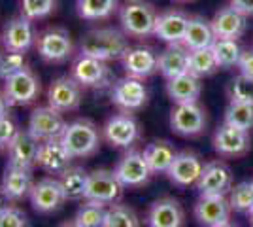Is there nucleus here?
I'll list each match as a JSON object with an SVG mask.
<instances>
[{"mask_svg": "<svg viewBox=\"0 0 253 227\" xmlns=\"http://www.w3.org/2000/svg\"><path fill=\"white\" fill-rule=\"evenodd\" d=\"M217 59L213 55L211 47H202V49H189V72L197 78H208V76L217 72Z\"/></svg>", "mask_w": 253, "mask_h": 227, "instance_id": "nucleus-33", "label": "nucleus"}, {"mask_svg": "<svg viewBox=\"0 0 253 227\" xmlns=\"http://www.w3.org/2000/svg\"><path fill=\"white\" fill-rule=\"evenodd\" d=\"M201 195H227L232 187V171L223 161H210L204 165L197 182Z\"/></svg>", "mask_w": 253, "mask_h": 227, "instance_id": "nucleus-21", "label": "nucleus"}, {"mask_svg": "<svg viewBox=\"0 0 253 227\" xmlns=\"http://www.w3.org/2000/svg\"><path fill=\"white\" fill-rule=\"evenodd\" d=\"M34 184L36 182H34L32 171L17 169V167H6V171L2 174L0 187L10 197L11 203H15V201H23V199L31 197Z\"/></svg>", "mask_w": 253, "mask_h": 227, "instance_id": "nucleus-26", "label": "nucleus"}, {"mask_svg": "<svg viewBox=\"0 0 253 227\" xmlns=\"http://www.w3.org/2000/svg\"><path fill=\"white\" fill-rule=\"evenodd\" d=\"M130 44L128 36L123 31H117L114 27L91 29L80 40V53L95 57L98 61H121V57L128 51Z\"/></svg>", "mask_w": 253, "mask_h": 227, "instance_id": "nucleus-1", "label": "nucleus"}, {"mask_svg": "<svg viewBox=\"0 0 253 227\" xmlns=\"http://www.w3.org/2000/svg\"><path fill=\"white\" fill-rule=\"evenodd\" d=\"M213 55L217 59L219 68H231L238 66V61L242 57V47L238 40H227V38H215V42L211 44Z\"/></svg>", "mask_w": 253, "mask_h": 227, "instance_id": "nucleus-35", "label": "nucleus"}, {"mask_svg": "<svg viewBox=\"0 0 253 227\" xmlns=\"http://www.w3.org/2000/svg\"><path fill=\"white\" fill-rule=\"evenodd\" d=\"M215 42V34L211 29V23L204 19L202 15H193L189 17V25L183 36V45L187 49H202V47H211Z\"/></svg>", "mask_w": 253, "mask_h": 227, "instance_id": "nucleus-30", "label": "nucleus"}, {"mask_svg": "<svg viewBox=\"0 0 253 227\" xmlns=\"http://www.w3.org/2000/svg\"><path fill=\"white\" fill-rule=\"evenodd\" d=\"M106 206L93 201H84V205L76 210L74 222L80 227H104Z\"/></svg>", "mask_w": 253, "mask_h": 227, "instance_id": "nucleus-37", "label": "nucleus"}, {"mask_svg": "<svg viewBox=\"0 0 253 227\" xmlns=\"http://www.w3.org/2000/svg\"><path fill=\"white\" fill-rule=\"evenodd\" d=\"M66 150L70 151V155L74 159L80 157H91L95 155L98 148H100V140H102V133L96 127L95 121L87 118L74 119L66 125L63 136H61Z\"/></svg>", "mask_w": 253, "mask_h": 227, "instance_id": "nucleus-2", "label": "nucleus"}, {"mask_svg": "<svg viewBox=\"0 0 253 227\" xmlns=\"http://www.w3.org/2000/svg\"><path fill=\"white\" fill-rule=\"evenodd\" d=\"M148 227H183L185 226V210L174 197H161L153 201L146 214Z\"/></svg>", "mask_w": 253, "mask_h": 227, "instance_id": "nucleus-17", "label": "nucleus"}, {"mask_svg": "<svg viewBox=\"0 0 253 227\" xmlns=\"http://www.w3.org/2000/svg\"><path fill=\"white\" fill-rule=\"evenodd\" d=\"M121 65H123L126 76H134V78L144 80L159 70V55L148 45L128 47V51L121 57Z\"/></svg>", "mask_w": 253, "mask_h": 227, "instance_id": "nucleus-22", "label": "nucleus"}, {"mask_svg": "<svg viewBox=\"0 0 253 227\" xmlns=\"http://www.w3.org/2000/svg\"><path fill=\"white\" fill-rule=\"evenodd\" d=\"M227 93H229L231 102H248V104H253V80L238 74L236 78L231 80Z\"/></svg>", "mask_w": 253, "mask_h": 227, "instance_id": "nucleus-39", "label": "nucleus"}, {"mask_svg": "<svg viewBox=\"0 0 253 227\" xmlns=\"http://www.w3.org/2000/svg\"><path fill=\"white\" fill-rule=\"evenodd\" d=\"M70 76L84 89H104L112 84V70L104 61L78 53L70 66Z\"/></svg>", "mask_w": 253, "mask_h": 227, "instance_id": "nucleus-6", "label": "nucleus"}, {"mask_svg": "<svg viewBox=\"0 0 253 227\" xmlns=\"http://www.w3.org/2000/svg\"><path fill=\"white\" fill-rule=\"evenodd\" d=\"M66 121L63 118V112L51 108L49 104L38 106L32 110L29 125L27 129L38 142L53 140V138H61L64 129H66Z\"/></svg>", "mask_w": 253, "mask_h": 227, "instance_id": "nucleus-8", "label": "nucleus"}, {"mask_svg": "<svg viewBox=\"0 0 253 227\" xmlns=\"http://www.w3.org/2000/svg\"><path fill=\"white\" fill-rule=\"evenodd\" d=\"M238 68H240V74L253 80V49L242 51V57L238 61Z\"/></svg>", "mask_w": 253, "mask_h": 227, "instance_id": "nucleus-44", "label": "nucleus"}, {"mask_svg": "<svg viewBox=\"0 0 253 227\" xmlns=\"http://www.w3.org/2000/svg\"><path fill=\"white\" fill-rule=\"evenodd\" d=\"M114 173L123 187H142L148 184L149 178L153 176L148 161L144 157V151L138 150H128L126 153H123L121 159L117 161Z\"/></svg>", "mask_w": 253, "mask_h": 227, "instance_id": "nucleus-11", "label": "nucleus"}, {"mask_svg": "<svg viewBox=\"0 0 253 227\" xmlns=\"http://www.w3.org/2000/svg\"><path fill=\"white\" fill-rule=\"evenodd\" d=\"M10 197H8V195L4 193V189H2V187H0V210H4V208H6V206H10Z\"/></svg>", "mask_w": 253, "mask_h": 227, "instance_id": "nucleus-47", "label": "nucleus"}, {"mask_svg": "<svg viewBox=\"0 0 253 227\" xmlns=\"http://www.w3.org/2000/svg\"><path fill=\"white\" fill-rule=\"evenodd\" d=\"M84 87L72 76H59L47 87V104L63 114L76 112L82 104Z\"/></svg>", "mask_w": 253, "mask_h": 227, "instance_id": "nucleus-9", "label": "nucleus"}, {"mask_svg": "<svg viewBox=\"0 0 253 227\" xmlns=\"http://www.w3.org/2000/svg\"><path fill=\"white\" fill-rule=\"evenodd\" d=\"M31 205L38 214H53L61 210L66 203V195L63 191V185L59 178H42L38 180L31 191Z\"/></svg>", "mask_w": 253, "mask_h": 227, "instance_id": "nucleus-14", "label": "nucleus"}, {"mask_svg": "<svg viewBox=\"0 0 253 227\" xmlns=\"http://www.w3.org/2000/svg\"><path fill=\"white\" fill-rule=\"evenodd\" d=\"M112 102L121 112H136L148 102V87L144 80L134 76H125L112 86Z\"/></svg>", "mask_w": 253, "mask_h": 227, "instance_id": "nucleus-10", "label": "nucleus"}, {"mask_svg": "<svg viewBox=\"0 0 253 227\" xmlns=\"http://www.w3.org/2000/svg\"><path fill=\"white\" fill-rule=\"evenodd\" d=\"M40 142L32 136L29 129H17L11 142L8 144V167L32 171L36 167V153Z\"/></svg>", "mask_w": 253, "mask_h": 227, "instance_id": "nucleus-20", "label": "nucleus"}, {"mask_svg": "<svg viewBox=\"0 0 253 227\" xmlns=\"http://www.w3.org/2000/svg\"><path fill=\"white\" fill-rule=\"evenodd\" d=\"M104 227H142V222L134 208L121 203L106 206V220Z\"/></svg>", "mask_w": 253, "mask_h": 227, "instance_id": "nucleus-34", "label": "nucleus"}, {"mask_svg": "<svg viewBox=\"0 0 253 227\" xmlns=\"http://www.w3.org/2000/svg\"><path fill=\"white\" fill-rule=\"evenodd\" d=\"M38 55L45 63L63 65L74 57V42L70 33L63 27H47L42 33L36 34L34 44Z\"/></svg>", "mask_w": 253, "mask_h": 227, "instance_id": "nucleus-4", "label": "nucleus"}, {"mask_svg": "<svg viewBox=\"0 0 253 227\" xmlns=\"http://www.w3.org/2000/svg\"><path fill=\"white\" fill-rule=\"evenodd\" d=\"M178 151L167 140H153L144 148V157L153 174H167Z\"/></svg>", "mask_w": 253, "mask_h": 227, "instance_id": "nucleus-29", "label": "nucleus"}, {"mask_svg": "<svg viewBox=\"0 0 253 227\" xmlns=\"http://www.w3.org/2000/svg\"><path fill=\"white\" fill-rule=\"evenodd\" d=\"M229 203L236 212L250 214L253 210V182H240L229 191Z\"/></svg>", "mask_w": 253, "mask_h": 227, "instance_id": "nucleus-38", "label": "nucleus"}, {"mask_svg": "<svg viewBox=\"0 0 253 227\" xmlns=\"http://www.w3.org/2000/svg\"><path fill=\"white\" fill-rule=\"evenodd\" d=\"M211 29L215 38H227V40H238L248 27V15L232 8L231 4L217 11L211 19Z\"/></svg>", "mask_w": 253, "mask_h": 227, "instance_id": "nucleus-24", "label": "nucleus"}, {"mask_svg": "<svg viewBox=\"0 0 253 227\" xmlns=\"http://www.w3.org/2000/svg\"><path fill=\"white\" fill-rule=\"evenodd\" d=\"M4 97L10 106H31L36 102V98L42 93L40 78L34 74V70L25 66L19 72L11 74L10 78L4 80Z\"/></svg>", "mask_w": 253, "mask_h": 227, "instance_id": "nucleus-5", "label": "nucleus"}, {"mask_svg": "<svg viewBox=\"0 0 253 227\" xmlns=\"http://www.w3.org/2000/svg\"><path fill=\"white\" fill-rule=\"evenodd\" d=\"M231 6L244 15H253V0H231Z\"/></svg>", "mask_w": 253, "mask_h": 227, "instance_id": "nucleus-45", "label": "nucleus"}, {"mask_svg": "<svg viewBox=\"0 0 253 227\" xmlns=\"http://www.w3.org/2000/svg\"><path fill=\"white\" fill-rule=\"evenodd\" d=\"M252 148L250 133L223 123L213 135V150L221 157H242Z\"/></svg>", "mask_w": 253, "mask_h": 227, "instance_id": "nucleus-18", "label": "nucleus"}, {"mask_svg": "<svg viewBox=\"0 0 253 227\" xmlns=\"http://www.w3.org/2000/svg\"><path fill=\"white\" fill-rule=\"evenodd\" d=\"M159 72L167 80L189 72V49L183 44H169L159 53Z\"/></svg>", "mask_w": 253, "mask_h": 227, "instance_id": "nucleus-27", "label": "nucleus"}, {"mask_svg": "<svg viewBox=\"0 0 253 227\" xmlns=\"http://www.w3.org/2000/svg\"><path fill=\"white\" fill-rule=\"evenodd\" d=\"M225 123L250 133L253 129V104L231 102L225 110Z\"/></svg>", "mask_w": 253, "mask_h": 227, "instance_id": "nucleus-36", "label": "nucleus"}, {"mask_svg": "<svg viewBox=\"0 0 253 227\" xmlns=\"http://www.w3.org/2000/svg\"><path fill=\"white\" fill-rule=\"evenodd\" d=\"M2 47L4 49H11V51H19V53H27L32 45L36 44V33L32 21L27 19L25 15H15L10 21L4 25L2 34Z\"/></svg>", "mask_w": 253, "mask_h": 227, "instance_id": "nucleus-16", "label": "nucleus"}, {"mask_svg": "<svg viewBox=\"0 0 253 227\" xmlns=\"http://www.w3.org/2000/svg\"><path fill=\"white\" fill-rule=\"evenodd\" d=\"M189 25V15H185L179 10H169L157 15L155 31L153 36L167 44H179L183 42V36Z\"/></svg>", "mask_w": 253, "mask_h": 227, "instance_id": "nucleus-25", "label": "nucleus"}, {"mask_svg": "<svg viewBox=\"0 0 253 227\" xmlns=\"http://www.w3.org/2000/svg\"><path fill=\"white\" fill-rule=\"evenodd\" d=\"M15 133H17V127H15V123L8 116L0 118V151L8 150V144L11 142Z\"/></svg>", "mask_w": 253, "mask_h": 227, "instance_id": "nucleus-43", "label": "nucleus"}, {"mask_svg": "<svg viewBox=\"0 0 253 227\" xmlns=\"http://www.w3.org/2000/svg\"><path fill=\"white\" fill-rule=\"evenodd\" d=\"M102 138L114 148H130L140 138V125L130 112H121L108 119L102 127Z\"/></svg>", "mask_w": 253, "mask_h": 227, "instance_id": "nucleus-13", "label": "nucleus"}, {"mask_svg": "<svg viewBox=\"0 0 253 227\" xmlns=\"http://www.w3.org/2000/svg\"><path fill=\"white\" fill-rule=\"evenodd\" d=\"M25 53L11 51V49H2L0 51V80H6L11 74L19 72L25 68Z\"/></svg>", "mask_w": 253, "mask_h": 227, "instance_id": "nucleus-41", "label": "nucleus"}, {"mask_svg": "<svg viewBox=\"0 0 253 227\" xmlns=\"http://www.w3.org/2000/svg\"><path fill=\"white\" fill-rule=\"evenodd\" d=\"M157 11L153 4L146 0H126L119 8V23L126 36L130 38H148L155 31Z\"/></svg>", "mask_w": 253, "mask_h": 227, "instance_id": "nucleus-3", "label": "nucleus"}, {"mask_svg": "<svg viewBox=\"0 0 253 227\" xmlns=\"http://www.w3.org/2000/svg\"><path fill=\"white\" fill-rule=\"evenodd\" d=\"M215 227H236V226H232L231 222H225V224H219V226H215Z\"/></svg>", "mask_w": 253, "mask_h": 227, "instance_id": "nucleus-49", "label": "nucleus"}, {"mask_svg": "<svg viewBox=\"0 0 253 227\" xmlns=\"http://www.w3.org/2000/svg\"><path fill=\"white\" fill-rule=\"evenodd\" d=\"M204 169V163L201 161V157L195 151H179L176 155L174 163L170 165L167 176L170 178V182L181 187H187L199 182Z\"/></svg>", "mask_w": 253, "mask_h": 227, "instance_id": "nucleus-23", "label": "nucleus"}, {"mask_svg": "<svg viewBox=\"0 0 253 227\" xmlns=\"http://www.w3.org/2000/svg\"><path fill=\"white\" fill-rule=\"evenodd\" d=\"M117 10V0H76V11L85 21H104Z\"/></svg>", "mask_w": 253, "mask_h": 227, "instance_id": "nucleus-32", "label": "nucleus"}, {"mask_svg": "<svg viewBox=\"0 0 253 227\" xmlns=\"http://www.w3.org/2000/svg\"><path fill=\"white\" fill-rule=\"evenodd\" d=\"M206 112L199 102L176 104L170 112V127L179 136H199L206 129Z\"/></svg>", "mask_w": 253, "mask_h": 227, "instance_id": "nucleus-12", "label": "nucleus"}, {"mask_svg": "<svg viewBox=\"0 0 253 227\" xmlns=\"http://www.w3.org/2000/svg\"><path fill=\"white\" fill-rule=\"evenodd\" d=\"M167 93L176 104L199 102V97L202 93L201 78H197L191 72H185V74L176 76L172 80H167Z\"/></svg>", "mask_w": 253, "mask_h": 227, "instance_id": "nucleus-28", "label": "nucleus"}, {"mask_svg": "<svg viewBox=\"0 0 253 227\" xmlns=\"http://www.w3.org/2000/svg\"><path fill=\"white\" fill-rule=\"evenodd\" d=\"M231 203L225 195H201L195 203V218L204 227H215L231 220Z\"/></svg>", "mask_w": 253, "mask_h": 227, "instance_id": "nucleus-19", "label": "nucleus"}, {"mask_svg": "<svg viewBox=\"0 0 253 227\" xmlns=\"http://www.w3.org/2000/svg\"><path fill=\"white\" fill-rule=\"evenodd\" d=\"M57 227H80V226L76 224L74 220H66V222H63L61 226H57Z\"/></svg>", "mask_w": 253, "mask_h": 227, "instance_id": "nucleus-48", "label": "nucleus"}, {"mask_svg": "<svg viewBox=\"0 0 253 227\" xmlns=\"http://www.w3.org/2000/svg\"><path fill=\"white\" fill-rule=\"evenodd\" d=\"M8 108H10V104H8V100L4 97V93L0 91V118H6L8 116Z\"/></svg>", "mask_w": 253, "mask_h": 227, "instance_id": "nucleus-46", "label": "nucleus"}, {"mask_svg": "<svg viewBox=\"0 0 253 227\" xmlns=\"http://www.w3.org/2000/svg\"><path fill=\"white\" fill-rule=\"evenodd\" d=\"M87 176L89 173L84 167H68L59 178L66 195V201H85V189H87Z\"/></svg>", "mask_w": 253, "mask_h": 227, "instance_id": "nucleus-31", "label": "nucleus"}, {"mask_svg": "<svg viewBox=\"0 0 253 227\" xmlns=\"http://www.w3.org/2000/svg\"><path fill=\"white\" fill-rule=\"evenodd\" d=\"M248 216H250V224H252V227H253V210L250 212V214H248Z\"/></svg>", "mask_w": 253, "mask_h": 227, "instance_id": "nucleus-50", "label": "nucleus"}, {"mask_svg": "<svg viewBox=\"0 0 253 227\" xmlns=\"http://www.w3.org/2000/svg\"><path fill=\"white\" fill-rule=\"evenodd\" d=\"M0 227H27V214L17 206H6L0 210Z\"/></svg>", "mask_w": 253, "mask_h": 227, "instance_id": "nucleus-42", "label": "nucleus"}, {"mask_svg": "<svg viewBox=\"0 0 253 227\" xmlns=\"http://www.w3.org/2000/svg\"><path fill=\"white\" fill-rule=\"evenodd\" d=\"M123 185L117 180L114 171L108 169H96L87 176V189H85V201H93L100 205H114L119 201L123 193Z\"/></svg>", "mask_w": 253, "mask_h": 227, "instance_id": "nucleus-7", "label": "nucleus"}, {"mask_svg": "<svg viewBox=\"0 0 253 227\" xmlns=\"http://www.w3.org/2000/svg\"><path fill=\"white\" fill-rule=\"evenodd\" d=\"M174 2H189V0H174Z\"/></svg>", "mask_w": 253, "mask_h": 227, "instance_id": "nucleus-51", "label": "nucleus"}, {"mask_svg": "<svg viewBox=\"0 0 253 227\" xmlns=\"http://www.w3.org/2000/svg\"><path fill=\"white\" fill-rule=\"evenodd\" d=\"M21 15L31 21H38L55 11L57 2L55 0H21Z\"/></svg>", "mask_w": 253, "mask_h": 227, "instance_id": "nucleus-40", "label": "nucleus"}, {"mask_svg": "<svg viewBox=\"0 0 253 227\" xmlns=\"http://www.w3.org/2000/svg\"><path fill=\"white\" fill-rule=\"evenodd\" d=\"M72 159L74 157L66 150L63 140L53 138V140L40 142L38 153H36V167L51 176H61L68 167H72Z\"/></svg>", "mask_w": 253, "mask_h": 227, "instance_id": "nucleus-15", "label": "nucleus"}, {"mask_svg": "<svg viewBox=\"0 0 253 227\" xmlns=\"http://www.w3.org/2000/svg\"><path fill=\"white\" fill-rule=\"evenodd\" d=\"M252 182H253V180H252Z\"/></svg>", "mask_w": 253, "mask_h": 227, "instance_id": "nucleus-52", "label": "nucleus"}]
</instances>
